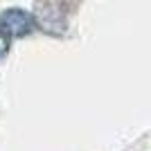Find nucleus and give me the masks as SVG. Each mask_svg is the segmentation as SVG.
<instances>
[{
  "mask_svg": "<svg viewBox=\"0 0 151 151\" xmlns=\"http://www.w3.org/2000/svg\"><path fill=\"white\" fill-rule=\"evenodd\" d=\"M36 25V18L32 16L29 12L25 9H7V12L0 14V29L5 32L9 38H20V36H27Z\"/></svg>",
  "mask_w": 151,
  "mask_h": 151,
  "instance_id": "nucleus-1",
  "label": "nucleus"
},
{
  "mask_svg": "<svg viewBox=\"0 0 151 151\" xmlns=\"http://www.w3.org/2000/svg\"><path fill=\"white\" fill-rule=\"evenodd\" d=\"M7 52H9V36L0 29V59H5Z\"/></svg>",
  "mask_w": 151,
  "mask_h": 151,
  "instance_id": "nucleus-2",
  "label": "nucleus"
}]
</instances>
